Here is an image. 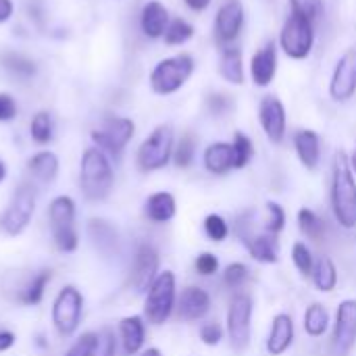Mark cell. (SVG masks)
<instances>
[{
    "mask_svg": "<svg viewBox=\"0 0 356 356\" xmlns=\"http://www.w3.org/2000/svg\"><path fill=\"white\" fill-rule=\"evenodd\" d=\"M194 154H196V136H194V134H186V136L177 142V146H175V150H173V163H175L179 169H186V167L192 165Z\"/></svg>",
    "mask_w": 356,
    "mask_h": 356,
    "instance_id": "obj_36",
    "label": "cell"
},
{
    "mask_svg": "<svg viewBox=\"0 0 356 356\" xmlns=\"http://www.w3.org/2000/svg\"><path fill=\"white\" fill-rule=\"evenodd\" d=\"M207 106L215 117H225L234 111V100L225 94H211L207 98Z\"/></svg>",
    "mask_w": 356,
    "mask_h": 356,
    "instance_id": "obj_43",
    "label": "cell"
},
{
    "mask_svg": "<svg viewBox=\"0 0 356 356\" xmlns=\"http://www.w3.org/2000/svg\"><path fill=\"white\" fill-rule=\"evenodd\" d=\"M232 146H234V161H236V163H234V169H244V167H248V163H250L252 156H254V144H252V140H250L246 134L236 131Z\"/></svg>",
    "mask_w": 356,
    "mask_h": 356,
    "instance_id": "obj_34",
    "label": "cell"
},
{
    "mask_svg": "<svg viewBox=\"0 0 356 356\" xmlns=\"http://www.w3.org/2000/svg\"><path fill=\"white\" fill-rule=\"evenodd\" d=\"M313 282L319 292H334L338 286V269L332 259L321 257L313 267Z\"/></svg>",
    "mask_w": 356,
    "mask_h": 356,
    "instance_id": "obj_29",
    "label": "cell"
},
{
    "mask_svg": "<svg viewBox=\"0 0 356 356\" xmlns=\"http://www.w3.org/2000/svg\"><path fill=\"white\" fill-rule=\"evenodd\" d=\"M169 10L163 2L159 0H150L144 4L142 15H140V27L144 31L146 38L150 40H159L165 35L167 27H169Z\"/></svg>",
    "mask_w": 356,
    "mask_h": 356,
    "instance_id": "obj_19",
    "label": "cell"
},
{
    "mask_svg": "<svg viewBox=\"0 0 356 356\" xmlns=\"http://www.w3.org/2000/svg\"><path fill=\"white\" fill-rule=\"evenodd\" d=\"M119 332H121V342H123L125 355L134 356L136 353H140V348L144 346V338H146L144 321L140 317H125L119 323Z\"/></svg>",
    "mask_w": 356,
    "mask_h": 356,
    "instance_id": "obj_26",
    "label": "cell"
},
{
    "mask_svg": "<svg viewBox=\"0 0 356 356\" xmlns=\"http://www.w3.org/2000/svg\"><path fill=\"white\" fill-rule=\"evenodd\" d=\"M356 344V300H344L336 313V325L332 336L334 356H346Z\"/></svg>",
    "mask_w": 356,
    "mask_h": 356,
    "instance_id": "obj_12",
    "label": "cell"
},
{
    "mask_svg": "<svg viewBox=\"0 0 356 356\" xmlns=\"http://www.w3.org/2000/svg\"><path fill=\"white\" fill-rule=\"evenodd\" d=\"M259 121L261 127L265 131V136L269 138V142L273 144H282L286 138V127H288V119H286V106L277 96H263L259 102Z\"/></svg>",
    "mask_w": 356,
    "mask_h": 356,
    "instance_id": "obj_14",
    "label": "cell"
},
{
    "mask_svg": "<svg viewBox=\"0 0 356 356\" xmlns=\"http://www.w3.org/2000/svg\"><path fill=\"white\" fill-rule=\"evenodd\" d=\"M98 340L100 336L96 334H83L81 338H77V342L69 348V353L65 356H92L98 348Z\"/></svg>",
    "mask_w": 356,
    "mask_h": 356,
    "instance_id": "obj_42",
    "label": "cell"
},
{
    "mask_svg": "<svg viewBox=\"0 0 356 356\" xmlns=\"http://www.w3.org/2000/svg\"><path fill=\"white\" fill-rule=\"evenodd\" d=\"M48 282H50V271H40L31 282H29V286L25 288V292H23V302L25 305H38L40 300H42V296H44V290H46V286H48Z\"/></svg>",
    "mask_w": 356,
    "mask_h": 356,
    "instance_id": "obj_37",
    "label": "cell"
},
{
    "mask_svg": "<svg viewBox=\"0 0 356 356\" xmlns=\"http://www.w3.org/2000/svg\"><path fill=\"white\" fill-rule=\"evenodd\" d=\"M200 340L207 344V346H217L221 340H223V330L219 323H204L200 327Z\"/></svg>",
    "mask_w": 356,
    "mask_h": 356,
    "instance_id": "obj_46",
    "label": "cell"
},
{
    "mask_svg": "<svg viewBox=\"0 0 356 356\" xmlns=\"http://www.w3.org/2000/svg\"><path fill=\"white\" fill-rule=\"evenodd\" d=\"M292 261H294L296 269L302 275H313L315 261H313V254H311V250H309L307 244H302V242H296L294 244V248H292Z\"/></svg>",
    "mask_w": 356,
    "mask_h": 356,
    "instance_id": "obj_40",
    "label": "cell"
},
{
    "mask_svg": "<svg viewBox=\"0 0 356 356\" xmlns=\"http://www.w3.org/2000/svg\"><path fill=\"white\" fill-rule=\"evenodd\" d=\"M17 117V102L10 94H0V121H10Z\"/></svg>",
    "mask_w": 356,
    "mask_h": 356,
    "instance_id": "obj_48",
    "label": "cell"
},
{
    "mask_svg": "<svg viewBox=\"0 0 356 356\" xmlns=\"http://www.w3.org/2000/svg\"><path fill=\"white\" fill-rule=\"evenodd\" d=\"M211 309V296L202 288H186L179 296L177 313L184 321H198L202 319Z\"/></svg>",
    "mask_w": 356,
    "mask_h": 356,
    "instance_id": "obj_20",
    "label": "cell"
},
{
    "mask_svg": "<svg viewBox=\"0 0 356 356\" xmlns=\"http://www.w3.org/2000/svg\"><path fill=\"white\" fill-rule=\"evenodd\" d=\"M248 275H250V271H248L246 265H242V263H232V265H227L225 271H223V284H225V288H229V290H238V288H242V286L246 284Z\"/></svg>",
    "mask_w": 356,
    "mask_h": 356,
    "instance_id": "obj_39",
    "label": "cell"
},
{
    "mask_svg": "<svg viewBox=\"0 0 356 356\" xmlns=\"http://www.w3.org/2000/svg\"><path fill=\"white\" fill-rule=\"evenodd\" d=\"M4 177H6V165L0 161V181H4Z\"/></svg>",
    "mask_w": 356,
    "mask_h": 356,
    "instance_id": "obj_53",
    "label": "cell"
},
{
    "mask_svg": "<svg viewBox=\"0 0 356 356\" xmlns=\"http://www.w3.org/2000/svg\"><path fill=\"white\" fill-rule=\"evenodd\" d=\"M250 75L254 86L267 88L273 83L277 75V44L269 40L263 48H259L250 58Z\"/></svg>",
    "mask_w": 356,
    "mask_h": 356,
    "instance_id": "obj_17",
    "label": "cell"
},
{
    "mask_svg": "<svg viewBox=\"0 0 356 356\" xmlns=\"http://www.w3.org/2000/svg\"><path fill=\"white\" fill-rule=\"evenodd\" d=\"M298 227L313 242H321L325 232H327L325 221L315 211H311V209H300L298 211Z\"/></svg>",
    "mask_w": 356,
    "mask_h": 356,
    "instance_id": "obj_31",
    "label": "cell"
},
{
    "mask_svg": "<svg viewBox=\"0 0 356 356\" xmlns=\"http://www.w3.org/2000/svg\"><path fill=\"white\" fill-rule=\"evenodd\" d=\"M356 94V48H348L336 63L332 81H330V96L336 102H348Z\"/></svg>",
    "mask_w": 356,
    "mask_h": 356,
    "instance_id": "obj_13",
    "label": "cell"
},
{
    "mask_svg": "<svg viewBox=\"0 0 356 356\" xmlns=\"http://www.w3.org/2000/svg\"><path fill=\"white\" fill-rule=\"evenodd\" d=\"M234 146L227 142H213L204 150V167L213 175H225L234 169Z\"/></svg>",
    "mask_w": 356,
    "mask_h": 356,
    "instance_id": "obj_22",
    "label": "cell"
},
{
    "mask_svg": "<svg viewBox=\"0 0 356 356\" xmlns=\"http://www.w3.org/2000/svg\"><path fill=\"white\" fill-rule=\"evenodd\" d=\"M294 148L300 159V163L309 169L315 171L319 161H321V138L313 129H300L294 136Z\"/></svg>",
    "mask_w": 356,
    "mask_h": 356,
    "instance_id": "obj_21",
    "label": "cell"
},
{
    "mask_svg": "<svg viewBox=\"0 0 356 356\" xmlns=\"http://www.w3.org/2000/svg\"><path fill=\"white\" fill-rule=\"evenodd\" d=\"M194 69H196L194 56L188 52L163 58L150 71V88L159 96L175 94L177 90H181L186 86V81L192 77Z\"/></svg>",
    "mask_w": 356,
    "mask_h": 356,
    "instance_id": "obj_3",
    "label": "cell"
},
{
    "mask_svg": "<svg viewBox=\"0 0 356 356\" xmlns=\"http://www.w3.org/2000/svg\"><path fill=\"white\" fill-rule=\"evenodd\" d=\"M294 344V321L290 315L280 313L273 317L271 332L267 338V353L271 356H282Z\"/></svg>",
    "mask_w": 356,
    "mask_h": 356,
    "instance_id": "obj_18",
    "label": "cell"
},
{
    "mask_svg": "<svg viewBox=\"0 0 356 356\" xmlns=\"http://www.w3.org/2000/svg\"><path fill=\"white\" fill-rule=\"evenodd\" d=\"M159 252L154 246L150 244H142L136 252V259H134V267H131V277H129V284L134 286V290L138 292H146L152 282L156 280V273H159Z\"/></svg>",
    "mask_w": 356,
    "mask_h": 356,
    "instance_id": "obj_16",
    "label": "cell"
},
{
    "mask_svg": "<svg viewBox=\"0 0 356 356\" xmlns=\"http://www.w3.org/2000/svg\"><path fill=\"white\" fill-rule=\"evenodd\" d=\"M219 75L232 83V86H242L244 83V60H242V50L236 46H225L219 58Z\"/></svg>",
    "mask_w": 356,
    "mask_h": 356,
    "instance_id": "obj_23",
    "label": "cell"
},
{
    "mask_svg": "<svg viewBox=\"0 0 356 356\" xmlns=\"http://www.w3.org/2000/svg\"><path fill=\"white\" fill-rule=\"evenodd\" d=\"M13 17V2L10 0H0V23L8 21Z\"/></svg>",
    "mask_w": 356,
    "mask_h": 356,
    "instance_id": "obj_49",
    "label": "cell"
},
{
    "mask_svg": "<svg viewBox=\"0 0 356 356\" xmlns=\"http://www.w3.org/2000/svg\"><path fill=\"white\" fill-rule=\"evenodd\" d=\"M81 311H83L81 292L73 286L63 288L52 307V323H54L56 332L65 338L73 336L79 327Z\"/></svg>",
    "mask_w": 356,
    "mask_h": 356,
    "instance_id": "obj_9",
    "label": "cell"
},
{
    "mask_svg": "<svg viewBox=\"0 0 356 356\" xmlns=\"http://www.w3.org/2000/svg\"><path fill=\"white\" fill-rule=\"evenodd\" d=\"M144 213H146V217L152 223H167V221H171L175 217L177 202H175L173 194H169V192H156V194H152L146 200Z\"/></svg>",
    "mask_w": 356,
    "mask_h": 356,
    "instance_id": "obj_24",
    "label": "cell"
},
{
    "mask_svg": "<svg viewBox=\"0 0 356 356\" xmlns=\"http://www.w3.org/2000/svg\"><path fill=\"white\" fill-rule=\"evenodd\" d=\"M173 142H175V134L171 125L163 123L154 127L138 150V167L144 173L167 167L169 161L173 159Z\"/></svg>",
    "mask_w": 356,
    "mask_h": 356,
    "instance_id": "obj_4",
    "label": "cell"
},
{
    "mask_svg": "<svg viewBox=\"0 0 356 356\" xmlns=\"http://www.w3.org/2000/svg\"><path fill=\"white\" fill-rule=\"evenodd\" d=\"M173 307H175V275L171 271H163L148 288L144 315L152 325H163L171 317Z\"/></svg>",
    "mask_w": 356,
    "mask_h": 356,
    "instance_id": "obj_5",
    "label": "cell"
},
{
    "mask_svg": "<svg viewBox=\"0 0 356 356\" xmlns=\"http://www.w3.org/2000/svg\"><path fill=\"white\" fill-rule=\"evenodd\" d=\"M192 38H194V25H190L181 17L171 19L169 21V27H167V31L163 35V40H165L167 46H181V44H186Z\"/></svg>",
    "mask_w": 356,
    "mask_h": 356,
    "instance_id": "obj_33",
    "label": "cell"
},
{
    "mask_svg": "<svg viewBox=\"0 0 356 356\" xmlns=\"http://www.w3.org/2000/svg\"><path fill=\"white\" fill-rule=\"evenodd\" d=\"M194 267H196V271H198L200 275H215V273H217V269H219V261H217V257H215V254H211V252H202V254L196 259Z\"/></svg>",
    "mask_w": 356,
    "mask_h": 356,
    "instance_id": "obj_45",
    "label": "cell"
},
{
    "mask_svg": "<svg viewBox=\"0 0 356 356\" xmlns=\"http://www.w3.org/2000/svg\"><path fill=\"white\" fill-rule=\"evenodd\" d=\"M246 244H248V250H250L252 259H257L259 263L273 265V263L280 261V242H277L275 234L257 236V238L248 240Z\"/></svg>",
    "mask_w": 356,
    "mask_h": 356,
    "instance_id": "obj_28",
    "label": "cell"
},
{
    "mask_svg": "<svg viewBox=\"0 0 356 356\" xmlns=\"http://www.w3.org/2000/svg\"><path fill=\"white\" fill-rule=\"evenodd\" d=\"M280 46L282 50L294 58V60H305L315 46V25L313 21L290 15L280 31Z\"/></svg>",
    "mask_w": 356,
    "mask_h": 356,
    "instance_id": "obj_6",
    "label": "cell"
},
{
    "mask_svg": "<svg viewBox=\"0 0 356 356\" xmlns=\"http://www.w3.org/2000/svg\"><path fill=\"white\" fill-rule=\"evenodd\" d=\"M350 167H353V173H356V148L355 152H353V156H350Z\"/></svg>",
    "mask_w": 356,
    "mask_h": 356,
    "instance_id": "obj_54",
    "label": "cell"
},
{
    "mask_svg": "<svg viewBox=\"0 0 356 356\" xmlns=\"http://www.w3.org/2000/svg\"><path fill=\"white\" fill-rule=\"evenodd\" d=\"M136 125L131 119L127 117H106L94 131H92V140L98 144V148L104 152H111L115 156H119L125 146L129 144V140L134 138Z\"/></svg>",
    "mask_w": 356,
    "mask_h": 356,
    "instance_id": "obj_10",
    "label": "cell"
},
{
    "mask_svg": "<svg viewBox=\"0 0 356 356\" xmlns=\"http://www.w3.org/2000/svg\"><path fill=\"white\" fill-rule=\"evenodd\" d=\"M115 184L113 167L100 148H88L81 156L79 186L88 200H104Z\"/></svg>",
    "mask_w": 356,
    "mask_h": 356,
    "instance_id": "obj_2",
    "label": "cell"
},
{
    "mask_svg": "<svg viewBox=\"0 0 356 356\" xmlns=\"http://www.w3.org/2000/svg\"><path fill=\"white\" fill-rule=\"evenodd\" d=\"M92 356H115V336L108 330H104L100 334L98 348H96V353Z\"/></svg>",
    "mask_w": 356,
    "mask_h": 356,
    "instance_id": "obj_47",
    "label": "cell"
},
{
    "mask_svg": "<svg viewBox=\"0 0 356 356\" xmlns=\"http://www.w3.org/2000/svg\"><path fill=\"white\" fill-rule=\"evenodd\" d=\"M31 138L35 144H48L52 140V117L48 111H40L33 115L31 125H29Z\"/></svg>",
    "mask_w": 356,
    "mask_h": 356,
    "instance_id": "obj_35",
    "label": "cell"
},
{
    "mask_svg": "<svg viewBox=\"0 0 356 356\" xmlns=\"http://www.w3.org/2000/svg\"><path fill=\"white\" fill-rule=\"evenodd\" d=\"M292 15L305 17L309 21H317L323 15V0H290Z\"/></svg>",
    "mask_w": 356,
    "mask_h": 356,
    "instance_id": "obj_38",
    "label": "cell"
},
{
    "mask_svg": "<svg viewBox=\"0 0 356 356\" xmlns=\"http://www.w3.org/2000/svg\"><path fill=\"white\" fill-rule=\"evenodd\" d=\"M0 63L8 73H13L19 79H29L35 75V63L19 52H4L0 56Z\"/></svg>",
    "mask_w": 356,
    "mask_h": 356,
    "instance_id": "obj_30",
    "label": "cell"
},
{
    "mask_svg": "<svg viewBox=\"0 0 356 356\" xmlns=\"http://www.w3.org/2000/svg\"><path fill=\"white\" fill-rule=\"evenodd\" d=\"M88 234H90L92 244L98 248V252L111 257L117 250V232H115V227L108 221H104V219H90Z\"/></svg>",
    "mask_w": 356,
    "mask_h": 356,
    "instance_id": "obj_25",
    "label": "cell"
},
{
    "mask_svg": "<svg viewBox=\"0 0 356 356\" xmlns=\"http://www.w3.org/2000/svg\"><path fill=\"white\" fill-rule=\"evenodd\" d=\"M13 344H15V336L10 332H0V353L13 348Z\"/></svg>",
    "mask_w": 356,
    "mask_h": 356,
    "instance_id": "obj_50",
    "label": "cell"
},
{
    "mask_svg": "<svg viewBox=\"0 0 356 356\" xmlns=\"http://www.w3.org/2000/svg\"><path fill=\"white\" fill-rule=\"evenodd\" d=\"M50 229L54 236V244L63 252H73L77 248V232H75V202L69 196H58L50 202L48 209Z\"/></svg>",
    "mask_w": 356,
    "mask_h": 356,
    "instance_id": "obj_7",
    "label": "cell"
},
{
    "mask_svg": "<svg viewBox=\"0 0 356 356\" xmlns=\"http://www.w3.org/2000/svg\"><path fill=\"white\" fill-rule=\"evenodd\" d=\"M140 356H163V355H161V350H159V348H148V350H144Z\"/></svg>",
    "mask_w": 356,
    "mask_h": 356,
    "instance_id": "obj_52",
    "label": "cell"
},
{
    "mask_svg": "<svg viewBox=\"0 0 356 356\" xmlns=\"http://www.w3.org/2000/svg\"><path fill=\"white\" fill-rule=\"evenodd\" d=\"M204 234L209 236V240L213 242H223L229 234V227H227V221L221 217V215H209L204 219Z\"/></svg>",
    "mask_w": 356,
    "mask_h": 356,
    "instance_id": "obj_41",
    "label": "cell"
},
{
    "mask_svg": "<svg viewBox=\"0 0 356 356\" xmlns=\"http://www.w3.org/2000/svg\"><path fill=\"white\" fill-rule=\"evenodd\" d=\"M244 27V6L240 0H227L215 17V38L219 44H232L238 40Z\"/></svg>",
    "mask_w": 356,
    "mask_h": 356,
    "instance_id": "obj_15",
    "label": "cell"
},
{
    "mask_svg": "<svg viewBox=\"0 0 356 356\" xmlns=\"http://www.w3.org/2000/svg\"><path fill=\"white\" fill-rule=\"evenodd\" d=\"M184 2H186L188 8H192V10H196V13L209 8V4H211V0H184Z\"/></svg>",
    "mask_w": 356,
    "mask_h": 356,
    "instance_id": "obj_51",
    "label": "cell"
},
{
    "mask_svg": "<svg viewBox=\"0 0 356 356\" xmlns=\"http://www.w3.org/2000/svg\"><path fill=\"white\" fill-rule=\"evenodd\" d=\"M267 232L269 234H280L286 225V211L277 204V202H267Z\"/></svg>",
    "mask_w": 356,
    "mask_h": 356,
    "instance_id": "obj_44",
    "label": "cell"
},
{
    "mask_svg": "<svg viewBox=\"0 0 356 356\" xmlns=\"http://www.w3.org/2000/svg\"><path fill=\"white\" fill-rule=\"evenodd\" d=\"M27 169L31 173V177H35L38 181L42 184H50L56 179V173H58V159L54 152H38L29 159L27 163Z\"/></svg>",
    "mask_w": 356,
    "mask_h": 356,
    "instance_id": "obj_27",
    "label": "cell"
},
{
    "mask_svg": "<svg viewBox=\"0 0 356 356\" xmlns=\"http://www.w3.org/2000/svg\"><path fill=\"white\" fill-rule=\"evenodd\" d=\"M327 325H330V315H327L325 307L319 302L311 305L305 313V332L311 338H321L325 334Z\"/></svg>",
    "mask_w": 356,
    "mask_h": 356,
    "instance_id": "obj_32",
    "label": "cell"
},
{
    "mask_svg": "<svg viewBox=\"0 0 356 356\" xmlns=\"http://www.w3.org/2000/svg\"><path fill=\"white\" fill-rule=\"evenodd\" d=\"M332 209L344 229L356 227V179L346 152H338L332 173Z\"/></svg>",
    "mask_w": 356,
    "mask_h": 356,
    "instance_id": "obj_1",
    "label": "cell"
},
{
    "mask_svg": "<svg viewBox=\"0 0 356 356\" xmlns=\"http://www.w3.org/2000/svg\"><path fill=\"white\" fill-rule=\"evenodd\" d=\"M250 319L252 298L248 294H236L227 309V334L234 350L242 353L250 344Z\"/></svg>",
    "mask_w": 356,
    "mask_h": 356,
    "instance_id": "obj_11",
    "label": "cell"
},
{
    "mask_svg": "<svg viewBox=\"0 0 356 356\" xmlns=\"http://www.w3.org/2000/svg\"><path fill=\"white\" fill-rule=\"evenodd\" d=\"M35 211V194L33 188L27 184H21L19 190L13 194L8 207L4 209L0 217V229L6 236H19L27 229L31 217Z\"/></svg>",
    "mask_w": 356,
    "mask_h": 356,
    "instance_id": "obj_8",
    "label": "cell"
}]
</instances>
